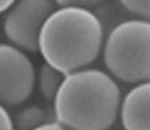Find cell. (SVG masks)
<instances>
[{
	"label": "cell",
	"instance_id": "1",
	"mask_svg": "<svg viewBox=\"0 0 150 130\" xmlns=\"http://www.w3.org/2000/svg\"><path fill=\"white\" fill-rule=\"evenodd\" d=\"M121 90L108 71L83 68L65 74L53 100L54 117L65 129L105 130L118 120Z\"/></svg>",
	"mask_w": 150,
	"mask_h": 130
},
{
	"label": "cell",
	"instance_id": "2",
	"mask_svg": "<svg viewBox=\"0 0 150 130\" xmlns=\"http://www.w3.org/2000/svg\"><path fill=\"white\" fill-rule=\"evenodd\" d=\"M105 39L93 10L58 6L45 20L38 39V53L63 74L90 66L99 58Z\"/></svg>",
	"mask_w": 150,
	"mask_h": 130
},
{
	"label": "cell",
	"instance_id": "3",
	"mask_svg": "<svg viewBox=\"0 0 150 130\" xmlns=\"http://www.w3.org/2000/svg\"><path fill=\"white\" fill-rule=\"evenodd\" d=\"M103 60L108 73L125 84L150 79V23L130 18L105 34Z\"/></svg>",
	"mask_w": 150,
	"mask_h": 130
},
{
	"label": "cell",
	"instance_id": "4",
	"mask_svg": "<svg viewBox=\"0 0 150 130\" xmlns=\"http://www.w3.org/2000/svg\"><path fill=\"white\" fill-rule=\"evenodd\" d=\"M56 8L54 0H15L4 13L3 30L8 43L25 53H38L40 30Z\"/></svg>",
	"mask_w": 150,
	"mask_h": 130
},
{
	"label": "cell",
	"instance_id": "5",
	"mask_svg": "<svg viewBox=\"0 0 150 130\" xmlns=\"http://www.w3.org/2000/svg\"><path fill=\"white\" fill-rule=\"evenodd\" d=\"M36 69L28 53L0 43V103L6 108L25 104L35 90Z\"/></svg>",
	"mask_w": 150,
	"mask_h": 130
},
{
	"label": "cell",
	"instance_id": "6",
	"mask_svg": "<svg viewBox=\"0 0 150 130\" xmlns=\"http://www.w3.org/2000/svg\"><path fill=\"white\" fill-rule=\"evenodd\" d=\"M118 119L126 130L150 129V83L142 81L121 98Z\"/></svg>",
	"mask_w": 150,
	"mask_h": 130
},
{
	"label": "cell",
	"instance_id": "7",
	"mask_svg": "<svg viewBox=\"0 0 150 130\" xmlns=\"http://www.w3.org/2000/svg\"><path fill=\"white\" fill-rule=\"evenodd\" d=\"M64 76L65 74L44 61L39 71H36L35 86H38V91L45 100L53 101L64 80Z\"/></svg>",
	"mask_w": 150,
	"mask_h": 130
},
{
	"label": "cell",
	"instance_id": "8",
	"mask_svg": "<svg viewBox=\"0 0 150 130\" xmlns=\"http://www.w3.org/2000/svg\"><path fill=\"white\" fill-rule=\"evenodd\" d=\"M93 11L96 15L98 19H99V21L101 23L105 34L110 29H112L115 25L120 24L121 21H125L130 19V18H133L120 5L118 0H116V3L110 1V0H104L98 6L94 8Z\"/></svg>",
	"mask_w": 150,
	"mask_h": 130
},
{
	"label": "cell",
	"instance_id": "9",
	"mask_svg": "<svg viewBox=\"0 0 150 130\" xmlns=\"http://www.w3.org/2000/svg\"><path fill=\"white\" fill-rule=\"evenodd\" d=\"M48 118V113L40 105H29L19 111L15 119L13 118L14 128L19 130L38 129V126L43 124Z\"/></svg>",
	"mask_w": 150,
	"mask_h": 130
},
{
	"label": "cell",
	"instance_id": "10",
	"mask_svg": "<svg viewBox=\"0 0 150 130\" xmlns=\"http://www.w3.org/2000/svg\"><path fill=\"white\" fill-rule=\"evenodd\" d=\"M118 1L133 18L149 20L150 0H118Z\"/></svg>",
	"mask_w": 150,
	"mask_h": 130
},
{
	"label": "cell",
	"instance_id": "11",
	"mask_svg": "<svg viewBox=\"0 0 150 130\" xmlns=\"http://www.w3.org/2000/svg\"><path fill=\"white\" fill-rule=\"evenodd\" d=\"M56 6H74V8H84L93 10L104 0H54Z\"/></svg>",
	"mask_w": 150,
	"mask_h": 130
},
{
	"label": "cell",
	"instance_id": "12",
	"mask_svg": "<svg viewBox=\"0 0 150 130\" xmlns=\"http://www.w3.org/2000/svg\"><path fill=\"white\" fill-rule=\"evenodd\" d=\"M14 129L13 117L9 113L5 105L0 103V130H11Z\"/></svg>",
	"mask_w": 150,
	"mask_h": 130
},
{
	"label": "cell",
	"instance_id": "13",
	"mask_svg": "<svg viewBox=\"0 0 150 130\" xmlns=\"http://www.w3.org/2000/svg\"><path fill=\"white\" fill-rule=\"evenodd\" d=\"M38 129H45V130H62V129H65L63 126V124H60L58 120L54 118H48L45 120L43 124H40Z\"/></svg>",
	"mask_w": 150,
	"mask_h": 130
},
{
	"label": "cell",
	"instance_id": "14",
	"mask_svg": "<svg viewBox=\"0 0 150 130\" xmlns=\"http://www.w3.org/2000/svg\"><path fill=\"white\" fill-rule=\"evenodd\" d=\"M14 1H15V0H0V15L6 11L8 9L13 5Z\"/></svg>",
	"mask_w": 150,
	"mask_h": 130
}]
</instances>
